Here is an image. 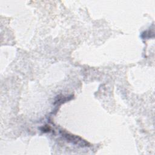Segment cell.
I'll list each match as a JSON object with an SVG mask.
<instances>
[{"label": "cell", "mask_w": 155, "mask_h": 155, "mask_svg": "<svg viewBox=\"0 0 155 155\" xmlns=\"http://www.w3.org/2000/svg\"><path fill=\"white\" fill-rule=\"evenodd\" d=\"M60 133H61V135L63 137H64L67 140L71 142V143H73L74 144H76L78 145L82 146V147L88 146V145H89V143L83 140L82 138H81L80 137H78V136L69 134L63 130H61Z\"/></svg>", "instance_id": "obj_1"}]
</instances>
